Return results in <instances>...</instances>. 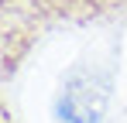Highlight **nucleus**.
<instances>
[{
	"mask_svg": "<svg viewBox=\"0 0 127 123\" xmlns=\"http://www.w3.org/2000/svg\"><path fill=\"white\" fill-rule=\"evenodd\" d=\"M106 106V79L93 72H76L59 96V116L65 123H100Z\"/></svg>",
	"mask_w": 127,
	"mask_h": 123,
	"instance_id": "f257e3e1",
	"label": "nucleus"
}]
</instances>
